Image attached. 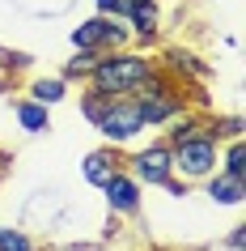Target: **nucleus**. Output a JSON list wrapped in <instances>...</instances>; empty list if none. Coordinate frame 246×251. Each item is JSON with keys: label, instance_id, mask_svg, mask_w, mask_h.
<instances>
[{"label": "nucleus", "instance_id": "nucleus-9", "mask_svg": "<svg viewBox=\"0 0 246 251\" xmlns=\"http://www.w3.org/2000/svg\"><path fill=\"white\" fill-rule=\"evenodd\" d=\"M81 171H85V179H89V183L102 187L106 179L119 171V153H115V149H98V153H89V158H85V166H81Z\"/></svg>", "mask_w": 246, "mask_h": 251}, {"label": "nucleus", "instance_id": "nucleus-18", "mask_svg": "<svg viewBox=\"0 0 246 251\" xmlns=\"http://www.w3.org/2000/svg\"><path fill=\"white\" fill-rule=\"evenodd\" d=\"M106 102H111L106 94L89 90V94H85V98H81V111H85V119H89V124H98V115H102V106H106Z\"/></svg>", "mask_w": 246, "mask_h": 251}, {"label": "nucleus", "instance_id": "nucleus-5", "mask_svg": "<svg viewBox=\"0 0 246 251\" xmlns=\"http://www.w3.org/2000/svg\"><path fill=\"white\" fill-rule=\"evenodd\" d=\"M140 98V111H144V128H157V124H170V119H179L187 111V94H136Z\"/></svg>", "mask_w": 246, "mask_h": 251}, {"label": "nucleus", "instance_id": "nucleus-8", "mask_svg": "<svg viewBox=\"0 0 246 251\" xmlns=\"http://www.w3.org/2000/svg\"><path fill=\"white\" fill-rule=\"evenodd\" d=\"M128 22L136 30V39H157V30H161V17H157V4L153 0H140V4H132L128 9Z\"/></svg>", "mask_w": 246, "mask_h": 251}, {"label": "nucleus", "instance_id": "nucleus-12", "mask_svg": "<svg viewBox=\"0 0 246 251\" xmlns=\"http://www.w3.org/2000/svg\"><path fill=\"white\" fill-rule=\"evenodd\" d=\"M166 68L174 73V77H182V73H191V77H208V64H200V55L179 51V47H170V51H166Z\"/></svg>", "mask_w": 246, "mask_h": 251}, {"label": "nucleus", "instance_id": "nucleus-1", "mask_svg": "<svg viewBox=\"0 0 246 251\" xmlns=\"http://www.w3.org/2000/svg\"><path fill=\"white\" fill-rule=\"evenodd\" d=\"M153 60L140 51H102L98 55V64H93V73L85 81H89V90L106 94V98H132V94L144 90V81H149V73H153Z\"/></svg>", "mask_w": 246, "mask_h": 251}, {"label": "nucleus", "instance_id": "nucleus-20", "mask_svg": "<svg viewBox=\"0 0 246 251\" xmlns=\"http://www.w3.org/2000/svg\"><path fill=\"white\" fill-rule=\"evenodd\" d=\"M115 9H119V0H98V13H106V17H111Z\"/></svg>", "mask_w": 246, "mask_h": 251}, {"label": "nucleus", "instance_id": "nucleus-3", "mask_svg": "<svg viewBox=\"0 0 246 251\" xmlns=\"http://www.w3.org/2000/svg\"><path fill=\"white\" fill-rule=\"evenodd\" d=\"M221 136L217 132H200L191 136V141H182V145H174L170 153H174V171L182 175V179H208V175L217 171V158H221Z\"/></svg>", "mask_w": 246, "mask_h": 251}, {"label": "nucleus", "instance_id": "nucleus-4", "mask_svg": "<svg viewBox=\"0 0 246 251\" xmlns=\"http://www.w3.org/2000/svg\"><path fill=\"white\" fill-rule=\"evenodd\" d=\"M170 175H174V153H170V145H149V149H140L132 158V179L136 183L161 187Z\"/></svg>", "mask_w": 246, "mask_h": 251}, {"label": "nucleus", "instance_id": "nucleus-14", "mask_svg": "<svg viewBox=\"0 0 246 251\" xmlns=\"http://www.w3.org/2000/svg\"><path fill=\"white\" fill-rule=\"evenodd\" d=\"M30 94H34V102L51 106V102H60V98H64V81H34V85H30Z\"/></svg>", "mask_w": 246, "mask_h": 251}, {"label": "nucleus", "instance_id": "nucleus-17", "mask_svg": "<svg viewBox=\"0 0 246 251\" xmlns=\"http://www.w3.org/2000/svg\"><path fill=\"white\" fill-rule=\"evenodd\" d=\"M0 251H34V243H30L22 230H4V226H0Z\"/></svg>", "mask_w": 246, "mask_h": 251}, {"label": "nucleus", "instance_id": "nucleus-10", "mask_svg": "<svg viewBox=\"0 0 246 251\" xmlns=\"http://www.w3.org/2000/svg\"><path fill=\"white\" fill-rule=\"evenodd\" d=\"M102 26H106V13L89 17V22H81L72 30V43H77V51H102Z\"/></svg>", "mask_w": 246, "mask_h": 251}, {"label": "nucleus", "instance_id": "nucleus-13", "mask_svg": "<svg viewBox=\"0 0 246 251\" xmlns=\"http://www.w3.org/2000/svg\"><path fill=\"white\" fill-rule=\"evenodd\" d=\"M17 119H22L26 132H47V128H51V124H47V106L34 102V98H30V102H17Z\"/></svg>", "mask_w": 246, "mask_h": 251}, {"label": "nucleus", "instance_id": "nucleus-2", "mask_svg": "<svg viewBox=\"0 0 246 251\" xmlns=\"http://www.w3.org/2000/svg\"><path fill=\"white\" fill-rule=\"evenodd\" d=\"M93 128H98L111 145H128L132 136L144 132L140 98H136V94H132V98H111V102L102 106V115H98V124H93Z\"/></svg>", "mask_w": 246, "mask_h": 251}, {"label": "nucleus", "instance_id": "nucleus-7", "mask_svg": "<svg viewBox=\"0 0 246 251\" xmlns=\"http://www.w3.org/2000/svg\"><path fill=\"white\" fill-rule=\"evenodd\" d=\"M208 196H212V204H225V209H233V204H242L246 187L242 179H229V175H208Z\"/></svg>", "mask_w": 246, "mask_h": 251}, {"label": "nucleus", "instance_id": "nucleus-16", "mask_svg": "<svg viewBox=\"0 0 246 251\" xmlns=\"http://www.w3.org/2000/svg\"><path fill=\"white\" fill-rule=\"evenodd\" d=\"M221 175H229V179H246V153H242V141H233L229 153H225V171Z\"/></svg>", "mask_w": 246, "mask_h": 251}, {"label": "nucleus", "instance_id": "nucleus-6", "mask_svg": "<svg viewBox=\"0 0 246 251\" xmlns=\"http://www.w3.org/2000/svg\"><path fill=\"white\" fill-rule=\"evenodd\" d=\"M102 192H106L111 213H136V209H140V183H136L132 175H123V171L111 175V179L102 183Z\"/></svg>", "mask_w": 246, "mask_h": 251}, {"label": "nucleus", "instance_id": "nucleus-19", "mask_svg": "<svg viewBox=\"0 0 246 251\" xmlns=\"http://www.w3.org/2000/svg\"><path fill=\"white\" fill-rule=\"evenodd\" d=\"M225 243H229V251H242V247H246V226H233Z\"/></svg>", "mask_w": 246, "mask_h": 251}, {"label": "nucleus", "instance_id": "nucleus-15", "mask_svg": "<svg viewBox=\"0 0 246 251\" xmlns=\"http://www.w3.org/2000/svg\"><path fill=\"white\" fill-rule=\"evenodd\" d=\"M98 55H102V51H77V60H68V64H64V77H89L93 64H98Z\"/></svg>", "mask_w": 246, "mask_h": 251}, {"label": "nucleus", "instance_id": "nucleus-11", "mask_svg": "<svg viewBox=\"0 0 246 251\" xmlns=\"http://www.w3.org/2000/svg\"><path fill=\"white\" fill-rule=\"evenodd\" d=\"M200 132H212V124H204L200 115H187V111H182V115L174 119V128H170L166 145L174 149V145H182V141H191V136H200Z\"/></svg>", "mask_w": 246, "mask_h": 251}]
</instances>
